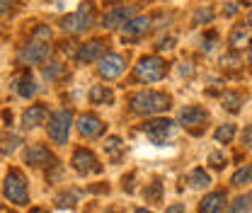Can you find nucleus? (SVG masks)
<instances>
[{"label":"nucleus","instance_id":"obj_15","mask_svg":"<svg viewBox=\"0 0 252 213\" xmlns=\"http://www.w3.org/2000/svg\"><path fill=\"white\" fill-rule=\"evenodd\" d=\"M206 119H209V114H206L204 107H185L182 114H180V123L187 126V128H194V126L204 123Z\"/></svg>","mask_w":252,"mask_h":213},{"label":"nucleus","instance_id":"obj_13","mask_svg":"<svg viewBox=\"0 0 252 213\" xmlns=\"http://www.w3.org/2000/svg\"><path fill=\"white\" fill-rule=\"evenodd\" d=\"M104 51H107V44H104L102 39H93V41H88V44H83V46L78 49V61L80 63L99 61V59L104 56Z\"/></svg>","mask_w":252,"mask_h":213},{"label":"nucleus","instance_id":"obj_4","mask_svg":"<svg viewBox=\"0 0 252 213\" xmlns=\"http://www.w3.org/2000/svg\"><path fill=\"white\" fill-rule=\"evenodd\" d=\"M70 123H73V114L68 109H56L49 117V136L54 143H68V133H70Z\"/></svg>","mask_w":252,"mask_h":213},{"label":"nucleus","instance_id":"obj_8","mask_svg":"<svg viewBox=\"0 0 252 213\" xmlns=\"http://www.w3.org/2000/svg\"><path fill=\"white\" fill-rule=\"evenodd\" d=\"M49 56H51L49 44L46 41H36V39H32L30 44L20 51V61L22 63H44Z\"/></svg>","mask_w":252,"mask_h":213},{"label":"nucleus","instance_id":"obj_44","mask_svg":"<svg viewBox=\"0 0 252 213\" xmlns=\"http://www.w3.org/2000/svg\"><path fill=\"white\" fill-rule=\"evenodd\" d=\"M250 22H252V12H250Z\"/></svg>","mask_w":252,"mask_h":213},{"label":"nucleus","instance_id":"obj_39","mask_svg":"<svg viewBox=\"0 0 252 213\" xmlns=\"http://www.w3.org/2000/svg\"><path fill=\"white\" fill-rule=\"evenodd\" d=\"M136 213H153V211H146V209H136Z\"/></svg>","mask_w":252,"mask_h":213},{"label":"nucleus","instance_id":"obj_43","mask_svg":"<svg viewBox=\"0 0 252 213\" xmlns=\"http://www.w3.org/2000/svg\"><path fill=\"white\" fill-rule=\"evenodd\" d=\"M109 213H119V211H109Z\"/></svg>","mask_w":252,"mask_h":213},{"label":"nucleus","instance_id":"obj_17","mask_svg":"<svg viewBox=\"0 0 252 213\" xmlns=\"http://www.w3.org/2000/svg\"><path fill=\"white\" fill-rule=\"evenodd\" d=\"M46 107L44 104H34V107H30L25 114H22V126L25 128H36V126H41V123L46 122Z\"/></svg>","mask_w":252,"mask_h":213},{"label":"nucleus","instance_id":"obj_21","mask_svg":"<svg viewBox=\"0 0 252 213\" xmlns=\"http://www.w3.org/2000/svg\"><path fill=\"white\" fill-rule=\"evenodd\" d=\"M104 152H107L109 160H119L122 152H124V141H122L119 136H109V138L104 141Z\"/></svg>","mask_w":252,"mask_h":213},{"label":"nucleus","instance_id":"obj_34","mask_svg":"<svg viewBox=\"0 0 252 213\" xmlns=\"http://www.w3.org/2000/svg\"><path fill=\"white\" fill-rule=\"evenodd\" d=\"M243 146H252V126H245L243 131Z\"/></svg>","mask_w":252,"mask_h":213},{"label":"nucleus","instance_id":"obj_10","mask_svg":"<svg viewBox=\"0 0 252 213\" xmlns=\"http://www.w3.org/2000/svg\"><path fill=\"white\" fill-rule=\"evenodd\" d=\"M25 160H27V165H32V167H51L56 162L54 152L49 151L46 146H32V148H27Z\"/></svg>","mask_w":252,"mask_h":213},{"label":"nucleus","instance_id":"obj_25","mask_svg":"<svg viewBox=\"0 0 252 213\" xmlns=\"http://www.w3.org/2000/svg\"><path fill=\"white\" fill-rule=\"evenodd\" d=\"M214 136H216V141H219V143L225 146V143H230V141L235 138V126H233V123H223V126L216 128V133H214Z\"/></svg>","mask_w":252,"mask_h":213},{"label":"nucleus","instance_id":"obj_3","mask_svg":"<svg viewBox=\"0 0 252 213\" xmlns=\"http://www.w3.org/2000/svg\"><path fill=\"white\" fill-rule=\"evenodd\" d=\"M93 22H94V7H93V2H85V5H80L75 12H70V15L63 17L61 27L65 34H80V31L90 30Z\"/></svg>","mask_w":252,"mask_h":213},{"label":"nucleus","instance_id":"obj_29","mask_svg":"<svg viewBox=\"0 0 252 213\" xmlns=\"http://www.w3.org/2000/svg\"><path fill=\"white\" fill-rule=\"evenodd\" d=\"M214 20V7H199L194 15V25H206Z\"/></svg>","mask_w":252,"mask_h":213},{"label":"nucleus","instance_id":"obj_22","mask_svg":"<svg viewBox=\"0 0 252 213\" xmlns=\"http://www.w3.org/2000/svg\"><path fill=\"white\" fill-rule=\"evenodd\" d=\"M220 102H223V107H225L230 114H238L240 107H243V94H238V92H223Z\"/></svg>","mask_w":252,"mask_h":213},{"label":"nucleus","instance_id":"obj_9","mask_svg":"<svg viewBox=\"0 0 252 213\" xmlns=\"http://www.w3.org/2000/svg\"><path fill=\"white\" fill-rule=\"evenodd\" d=\"M75 126H78V133L83 138H97V136L104 133V122L99 117H94V114H83Z\"/></svg>","mask_w":252,"mask_h":213},{"label":"nucleus","instance_id":"obj_14","mask_svg":"<svg viewBox=\"0 0 252 213\" xmlns=\"http://www.w3.org/2000/svg\"><path fill=\"white\" fill-rule=\"evenodd\" d=\"M225 206V194L223 191H211L199 201V213H220Z\"/></svg>","mask_w":252,"mask_h":213},{"label":"nucleus","instance_id":"obj_26","mask_svg":"<svg viewBox=\"0 0 252 213\" xmlns=\"http://www.w3.org/2000/svg\"><path fill=\"white\" fill-rule=\"evenodd\" d=\"M143 196H146V201H151V204H160V201H162V184L160 182L148 184L146 191H143Z\"/></svg>","mask_w":252,"mask_h":213},{"label":"nucleus","instance_id":"obj_32","mask_svg":"<svg viewBox=\"0 0 252 213\" xmlns=\"http://www.w3.org/2000/svg\"><path fill=\"white\" fill-rule=\"evenodd\" d=\"M56 201H59V206H63V209H70V206H75V194L73 191L70 194H61Z\"/></svg>","mask_w":252,"mask_h":213},{"label":"nucleus","instance_id":"obj_6","mask_svg":"<svg viewBox=\"0 0 252 213\" xmlns=\"http://www.w3.org/2000/svg\"><path fill=\"white\" fill-rule=\"evenodd\" d=\"M73 170H75L78 175H99V172H102V165H99V160L94 157L93 151L78 148V151L73 152Z\"/></svg>","mask_w":252,"mask_h":213},{"label":"nucleus","instance_id":"obj_40","mask_svg":"<svg viewBox=\"0 0 252 213\" xmlns=\"http://www.w3.org/2000/svg\"><path fill=\"white\" fill-rule=\"evenodd\" d=\"M248 63H250V68H252V51H250V56H248Z\"/></svg>","mask_w":252,"mask_h":213},{"label":"nucleus","instance_id":"obj_16","mask_svg":"<svg viewBox=\"0 0 252 213\" xmlns=\"http://www.w3.org/2000/svg\"><path fill=\"white\" fill-rule=\"evenodd\" d=\"M228 44H230V49H248L252 44V30L245 25L233 27L230 36H228Z\"/></svg>","mask_w":252,"mask_h":213},{"label":"nucleus","instance_id":"obj_23","mask_svg":"<svg viewBox=\"0 0 252 213\" xmlns=\"http://www.w3.org/2000/svg\"><path fill=\"white\" fill-rule=\"evenodd\" d=\"M189 184H191L194 189H204V186H209V184H211V177H209L201 167H196V170H191V172H189Z\"/></svg>","mask_w":252,"mask_h":213},{"label":"nucleus","instance_id":"obj_27","mask_svg":"<svg viewBox=\"0 0 252 213\" xmlns=\"http://www.w3.org/2000/svg\"><path fill=\"white\" fill-rule=\"evenodd\" d=\"M248 182H252V165L240 167V170L230 177V184H233V186H240V184H248Z\"/></svg>","mask_w":252,"mask_h":213},{"label":"nucleus","instance_id":"obj_41","mask_svg":"<svg viewBox=\"0 0 252 213\" xmlns=\"http://www.w3.org/2000/svg\"><path fill=\"white\" fill-rule=\"evenodd\" d=\"M107 2H122V0H107Z\"/></svg>","mask_w":252,"mask_h":213},{"label":"nucleus","instance_id":"obj_35","mask_svg":"<svg viewBox=\"0 0 252 213\" xmlns=\"http://www.w3.org/2000/svg\"><path fill=\"white\" fill-rule=\"evenodd\" d=\"M223 10H225V17H233V15L238 12V5H235V2H225Z\"/></svg>","mask_w":252,"mask_h":213},{"label":"nucleus","instance_id":"obj_33","mask_svg":"<svg viewBox=\"0 0 252 213\" xmlns=\"http://www.w3.org/2000/svg\"><path fill=\"white\" fill-rule=\"evenodd\" d=\"M34 39H36V41L51 39V30H49V27H36V30H34Z\"/></svg>","mask_w":252,"mask_h":213},{"label":"nucleus","instance_id":"obj_20","mask_svg":"<svg viewBox=\"0 0 252 213\" xmlns=\"http://www.w3.org/2000/svg\"><path fill=\"white\" fill-rule=\"evenodd\" d=\"M90 102L93 104H112L114 102V94L104 85H94V88H90Z\"/></svg>","mask_w":252,"mask_h":213},{"label":"nucleus","instance_id":"obj_24","mask_svg":"<svg viewBox=\"0 0 252 213\" xmlns=\"http://www.w3.org/2000/svg\"><path fill=\"white\" fill-rule=\"evenodd\" d=\"M248 211H252V191L245 194V196H238L230 204V209H228V213H248Z\"/></svg>","mask_w":252,"mask_h":213},{"label":"nucleus","instance_id":"obj_42","mask_svg":"<svg viewBox=\"0 0 252 213\" xmlns=\"http://www.w3.org/2000/svg\"><path fill=\"white\" fill-rule=\"evenodd\" d=\"M240 2H252V0H240Z\"/></svg>","mask_w":252,"mask_h":213},{"label":"nucleus","instance_id":"obj_38","mask_svg":"<svg viewBox=\"0 0 252 213\" xmlns=\"http://www.w3.org/2000/svg\"><path fill=\"white\" fill-rule=\"evenodd\" d=\"M10 2H12V0H0V15L10 10Z\"/></svg>","mask_w":252,"mask_h":213},{"label":"nucleus","instance_id":"obj_2","mask_svg":"<svg viewBox=\"0 0 252 213\" xmlns=\"http://www.w3.org/2000/svg\"><path fill=\"white\" fill-rule=\"evenodd\" d=\"M5 199L10 204H17V206H27L30 204V191H27V180L20 170H10L7 177H5Z\"/></svg>","mask_w":252,"mask_h":213},{"label":"nucleus","instance_id":"obj_7","mask_svg":"<svg viewBox=\"0 0 252 213\" xmlns=\"http://www.w3.org/2000/svg\"><path fill=\"white\" fill-rule=\"evenodd\" d=\"M124 68H126V61L122 56H117V54H104V56L97 61V73H99L102 78H107V80L119 78V75L124 73Z\"/></svg>","mask_w":252,"mask_h":213},{"label":"nucleus","instance_id":"obj_12","mask_svg":"<svg viewBox=\"0 0 252 213\" xmlns=\"http://www.w3.org/2000/svg\"><path fill=\"white\" fill-rule=\"evenodd\" d=\"M128 20H133V7H114L102 17V25L107 30H122Z\"/></svg>","mask_w":252,"mask_h":213},{"label":"nucleus","instance_id":"obj_11","mask_svg":"<svg viewBox=\"0 0 252 213\" xmlns=\"http://www.w3.org/2000/svg\"><path fill=\"white\" fill-rule=\"evenodd\" d=\"M172 126H175V123L170 122V119H148L141 128H143L156 143H160V141H165V138L172 133Z\"/></svg>","mask_w":252,"mask_h":213},{"label":"nucleus","instance_id":"obj_30","mask_svg":"<svg viewBox=\"0 0 252 213\" xmlns=\"http://www.w3.org/2000/svg\"><path fill=\"white\" fill-rule=\"evenodd\" d=\"M225 162H228V160H225V155H223V152H211V155H209V165H211L214 170H223V167H225Z\"/></svg>","mask_w":252,"mask_h":213},{"label":"nucleus","instance_id":"obj_19","mask_svg":"<svg viewBox=\"0 0 252 213\" xmlns=\"http://www.w3.org/2000/svg\"><path fill=\"white\" fill-rule=\"evenodd\" d=\"M148 27H151V20L148 17H133V20H128L124 27H122V31H124V36H141V34H146L148 31Z\"/></svg>","mask_w":252,"mask_h":213},{"label":"nucleus","instance_id":"obj_1","mask_svg":"<svg viewBox=\"0 0 252 213\" xmlns=\"http://www.w3.org/2000/svg\"><path fill=\"white\" fill-rule=\"evenodd\" d=\"M170 104H172V99L165 92L148 90V92H138V94L131 97V112L138 114V117H156L160 112H167Z\"/></svg>","mask_w":252,"mask_h":213},{"label":"nucleus","instance_id":"obj_5","mask_svg":"<svg viewBox=\"0 0 252 213\" xmlns=\"http://www.w3.org/2000/svg\"><path fill=\"white\" fill-rule=\"evenodd\" d=\"M136 78L141 83H158L165 75V61L160 56H143L133 68Z\"/></svg>","mask_w":252,"mask_h":213},{"label":"nucleus","instance_id":"obj_37","mask_svg":"<svg viewBox=\"0 0 252 213\" xmlns=\"http://www.w3.org/2000/svg\"><path fill=\"white\" fill-rule=\"evenodd\" d=\"M214 46H216V36H209L204 41V51H214Z\"/></svg>","mask_w":252,"mask_h":213},{"label":"nucleus","instance_id":"obj_31","mask_svg":"<svg viewBox=\"0 0 252 213\" xmlns=\"http://www.w3.org/2000/svg\"><path fill=\"white\" fill-rule=\"evenodd\" d=\"M20 146V138H0V152H12L15 148Z\"/></svg>","mask_w":252,"mask_h":213},{"label":"nucleus","instance_id":"obj_36","mask_svg":"<svg viewBox=\"0 0 252 213\" xmlns=\"http://www.w3.org/2000/svg\"><path fill=\"white\" fill-rule=\"evenodd\" d=\"M165 213H187L185 211V204H172V206H167Z\"/></svg>","mask_w":252,"mask_h":213},{"label":"nucleus","instance_id":"obj_18","mask_svg":"<svg viewBox=\"0 0 252 213\" xmlns=\"http://www.w3.org/2000/svg\"><path fill=\"white\" fill-rule=\"evenodd\" d=\"M12 90L17 92L20 97L30 99V97L36 94V83L32 80L30 73H25V75H20V78H15V80H12Z\"/></svg>","mask_w":252,"mask_h":213},{"label":"nucleus","instance_id":"obj_28","mask_svg":"<svg viewBox=\"0 0 252 213\" xmlns=\"http://www.w3.org/2000/svg\"><path fill=\"white\" fill-rule=\"evenodd\" d=\"M63 73H65V68H63L61 61H49V65L44 68V75H46V80H59Z\"/></svg>","mask_w":252,"mask_h":213}]
</instances>
